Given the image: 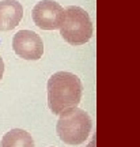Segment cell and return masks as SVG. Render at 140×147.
<instances>
[{
	"label": "cell",
	"mask_w": 140,
	"mask_h": 147,
	"mask_svg": "<svg viewBox=\"0 0 140 147\" xmlns=\"http://www.w3.org/2000/svg\"><path fill=\"white\" fill-rule=\"evenodd\" d=\"M82 93V82L75 74L59 71L48 80V106L53 115H60L68 108L78 106Z\"/></svg>",
	"instance_id": "1"
},
{
	"label": "cell",
	"mask_w": 140,
	"mask_h": 147,
	"mask_svg": "<svg viewBox=\"0 0 140 147\" xmlns=\"http://www.w3.org/2000/svg\"><path fill=\"white\" fill-rule=\"evenodd\" d=\"M93 128V121L87 112L78 106L68 108L59 115L56 132L65 144L78 146L86 142Z\"/></svg>",
	"instance_id": "2"
},
{
	"label": "cell",
	"mask_w": 140,
	"mask_h": 147,
	"mask_svg": "<svg viewBox=\"0 0 140 147\" xmlns=\"http://www.w3.org/2000/svg\"><path fill=\"white\" fill-rule=\"evenodd\" d=\"M60 36L71 45H83L93 37V23L86 10L69 5L64 10V21L60 26Z\"/></svg>",
	"instance_id": "3"
},
{
	"label": "cell",
	"mask_w": 140,
	"mask_h": 147,
	"mask_svg": "<svg viewBox=\"0 0 140 147\" xmlns=\"http://www.w3.org/2000/svg\"><path fill=\"white\" fill-rule=\"evenodd\" d=\"M33 21L42 30L60 29L64 21V8L53 0H41L31 11Z\"/></svg>",
	"instance_id": "4"
},
{
	"label": "cell",
	"mask_w": 140,
	"mask_h": 147,
	"mask_svg": "<svg viewBox=\"0 0 140 147\" xmlns=\"http://www.w3.org/2000/svg\"><path fill=\"white\" fill-rule=\"evenodd\" d=\"M12 49L21 59L40 60L44 55V42L37 33L21 30L12 38Z\"/></svg>",
	"instance_id": "5"
},
{
	"label": "cell",
	"mask_w": 140,
	"mask_h": 147,
	"mask_svg": "<svg viewBox=\"0 0 140 147\" xmlns=\"http://www.w3.org/2000/svg\"><path fill=\"white\" fill-rule=\"evenodd\" d=\"M23 7L18 0L0 1V32H10L21 23Z\"/></svg>",
	"instance_id": "6"
},
{
	"label": "cell",
	"mask_w": 140,
	"mask_h": 147,
	"mask_svg": "<svg viewBox=\"0 0 140 147\" xmlns=\"http://www.w3.org/2000/svg\"><path fill=\"white\" fill-rule=\"evenodd\" d=\"M0 147H34V139L25 129L14 128L3 135Z\"/></svg>",
	"instance_id": "7"
},
{
	"label": "cell",
	"mask_w": 140,
	"mask_h": 147,
	"mask_svg": "<svg viewBox=\"0 0 140 147\" xmlns=\"http://www.w3.org/2000/svg\"><path fill=\"white\" fill-rule=\"evenodd\" d=\"M3 74H4V61H3V59L0 56V80L3 79Z\"/></svg>",
	"instance_id": "8"
}]
</instances>
